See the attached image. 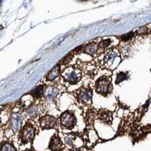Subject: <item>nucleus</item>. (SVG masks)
Listing matches in <instances>:
<instances>
[{"label":"nucleus","mask_w":151,"mask_h":151,"mask_svg":"<svg viewBox=\"0 0 151 151\" xmlns=\"http://www.w3.org/2000/svg\"><path fill=\"white\" fill-rule=\"evenodd\" d=\"M112 82L110 78H103L100 79L96 84V90L100 94L106 96L112 90Z\"/></svg>","instance_id":"nucleus-1"},{"label":"nucleus","mask_w":151,"mask_h":151,"mask_svg":"<svg viewBox=\"0 0 151 151\" xmlns=\"http://www.w3.org/2000/svg\"><path fill=\"white\" fill-rule=\"evenodd\" d=\"M62 77L64 80L68 82L69 84H75L79 81V79L81 78V73L76 68H68L64 71Z\"/></svg>","instance_id":"nucleus-2"},{"label":"nucleus","mask_w":151,"mask_h":151,"mask_svg":"<svg viewBox=\"0 0 151 151\" xmlns=\"http://www.w3.org/2000/svg\"><path fill=\"white\" fill-rule=\"evenodd\" d=\"M36 130L30 124H27L20 132V139L24 144L31 141L35 136Z\"/></svg>","instance_id":"nucleus-3"},{"label":"nucleus","mask_w":151,"mask_h":151,"mask_svg":"<svg viewBox=\"0 0 151 151\" xmlns=\"http://www.w3.org/2000/svg\"><path fill=\"white\" fill-rule=\"evenodd\" d=\"M76 118L72 112H65L60 116V123L64 128L67 129H71L75 125Z\"/></svg>","instance_id":"nucleus-4"},{"label":"nucleus","mask_w":151,"mask_h":151,"mask_svg":"<svg viewBox=\"0 0 151 151\" xmlns=\"http://www.w3.org/2000/svg\"><path fill=\"white\" fill-rule=\"evenodd\" d=\"M93 93L92 90L89 88H83L78 92V99L80 103L84 105H87L91 103Z\"/></svg>","instance_id":"nucleus-5"},{"label":"nucleus","mask_w":151,"mask_h":151,"mask_svg":"<svg viewBox=\"0 0 151 151\" xmlns=\"http://www.w3.org/2000/svg\"><path fill=\"white\" fill-rule=\"evenodd\" d=\"M40 125L43 129H50L56 125V120L53 116H43L40 119Z\"/></svg>","instance_id":"nucleus-6"},{"label":"nucleus","mask_w":151,"mask_h":151,"mask_svg":"<svg viewBox=\"0 0 151 151\" xmlns=\"http://www.w3.org/2000/svg\"><path fill=\"white\" fill-rule=\"evenodd\" d=\"M118 57V52L115 49H109L106 53L105 57H104V63L107 67H110L112 65L114 62Z\"/></svg>","instance_id":"nucleus-7"},{"label":"nucleus","mask_w":151,"mask_h":151,"mask_svg":"<svg viewBox=\"0 0 151 151\" xmlns=\"http://www.w3.org/2000/svg\"><path fill=\"white\" fill-rule=\"evenodd\" d=\"M62 148V143L59 137L55 135L51 139L49 143V149L52 151H60Z\"/></svg>","instance_id":"nucleus-8"},{"label":"nucleus","mask_w":151,"mask_h":151,"mask_svg":"<svg viewBox=\"0 0 151 151\" xmlns=\"http://www.w3.org/2000/svg\"><path fill=\"white\" fill-rule=\"evenodd\" d=\"M59 90L56 87H49L46 90H44V96L49 100H53L57 97Z\"/></svg>","instance_id":"nucleus-9"},{"label":"nucleus","mask_w":151,"mask_h":151,"mask_svg":"<svg viewBox=\"0 0 151 151\" xmlns=\"http://www.w3.org/2000/svg\"><path fill=\"white\" fill-rule=\"evenodd\" d=\"M99 118L106 124H110L112 120V116L110 112L107 111V110H103L101 111L99 113Z\"/></svg>","instance_id":"nucleus-10"},{"label":"nucleus","mask_w":151,"mask_h":151,"mask_svg":"<svg viewBox=\"0 0 151 151\" xmlns=\"http://www.w3.org/2000/svg\"><path fill=\"white\" fill-rule=\"evenodd\" d=\"M59 74H60V67H59V65H56L49 72V74L46 76V79L49 81H52L56 79L59 76Z\"/></svg>","instance_id":"nucleus-11"},{"label":"nucleus","mask_w":151,"mask_h":151,"mask_svg":"<svg viewBox=\"0 0 151 151\" xmlns=\"http://www.w3.org/2000/svg\"><path fill=\"white\" fill-rule=\"evenodd\" d=\"M98 49L99 45H97V43H90V44L87 45V46H85V48L84 49V52L85 53L91 55L96 53Z\"/></svg>","instance_id":"nucleus-12"},{"label":"nucleus","mask_w":151,"mask_h":151,"mask_svg":"<svg viewBox=\"0 0 151 151\" xmlns=\"http://www.w3.org/2000/svg\"><path fill=\"white\" fill-rule=\"evenodd\" d=\"M32 96L36 99L40 98L43 93H44V88L43 86L37 87L33 91H32Z\"/></svg>","instance_id":"nucleus-13"},{"label":"nucleus","mask_w":151,"mask_h":151,"mask_svg":"<svg viewBox=\"0 0 151 151\" xmlns=\"http://www.w3.org/2000/svg\"><path fill=\"white\" fill-rule=\"evenodd\" d=\"M0 151H17L15 147L11 143L4 142L2 143L0 147Z\"/></svg>","instance_id":"nucleus-14"},{"label":"nucleus","mask_w":151,"mask_h":151,"mask_svg":"<svg viewBox=\"0 0 151 151\" xmlns=\"http://www.w3.org/2000/svg\"><path fill=\"white\" fill-rule=\"evenodd\" d=\"M27 113L29 115V116H30L31 118H35L36 116L38 115V109L37 106H31L28 109L27 111Z\"/></svg>","instance_id":"nucleus-15"},{"label":"nucleus","mask_w":151,"mask_h":151,"mask_svg":"<svg viewBox=\"0 0 151 151\" xmlns=\"http://www.w3.org/2000/svg\"><path fill=\"white\" fill-rule=\"evenodd\" d=\"M127 78V74L125 73H120L118 74L117 78H116V84H119V83H121L122 81H125Z\"/></svg>","instance_id":"nucleus-16"},{"label":"nucleus","mask_w":151,"mask_h":151,"mask_svg":"<svg viewBox=\"0 0 151 151\" xmlns=\"http://www.w3.org/2000/svg\"><path fill=\"white\" fill-rule=\"evenodd\" d=\"M94 117H95V114L93 113V112H89L88 115L87 116V123L88 124H91L93 120H94Z\"/></svg>","instance_id":"nucleus-17"},{"label":"nucleus","mask_w":151,"mask_h":151,"mask_svg":"<svg viewBox=\"0 0 151 151\" xmlns=\"http://www.w3.org/2000/svg\"><path fill=\"white\" fill-rule=\"evenodd\" d=\"M109 43H110V40H103L100 43H99V48H101V49L106 48L107 46L109 45Z\"/></svg>","instance_id":"nucleus-18"},{"label":"nucleus","mask_w":151,"mask_h":151,"mask_svg":"<svg viewBox=\"0 0 151 151\" xmlns=\"http://www.w3.org/2000/svg\"><path fill=\"white\" fill-rule=\"evenodd\" d=\"M133 37H134V33L131 32L129 34H127L125 35L122 36V40H124V41H127V40H129L130 39H131Z\"/></svg>","instance_id":"nucleus-19"},{"label":"nucleus","mask_w":151,"mask_h":151,"mask_svg":"<svg viewBox=\"0 0 151 151\" xmlns=\"http://www.w3.org/2000/svg\"><path fill=\"white\" fill-rule=\"evenodd\" d=\"M147 27H140L138 30H137V34H145L146 32H147Z\"/></svg>","instance_id":"nucleus-20"},{"label":"nucleus","mask_w":151,"mask_h":151,"mask_svg":"<svg viewBox=\"0 0 151 151\" xmlns=\"http://www.w3.org/2000/svg\"><path fill=\"white\" fill-rule=\"evenodd\" d=\"M65 141L67 144L71 145L72 144V137H65Z\"/></svg>","instance_id":"nucleus-21"},{"label":"nucleus","mask_w":151,"mask_h":151,"mask_svg":"<svg viewBox=\"0 0 151 151\" xmlns=\"http://www.w3.org/2000/svg\"><path fill=\"white\" fill-rule=\"evenodd\" d=\"M1 113H2V111H0V128H2V126L3 125V122H2V118L1 117Z\"/></svg>","instance_id":"nucleus-22"},{"label":"nucleus","mask_w":151,"mask_h":151,"mask_svg":"<svg viewBox=\"0 0 151 151\" xmlns=\"http://www.w3.org/2000/svg\"><path fill=\"white\" fill-rule=\"evenodd\" d=\"M26 151H34V150H26Z\"/></svg>","instance_id":"nucleus-23"},{"label":"nucleus","mask_w":151,"mask_h":151,"mask_svg":"<svg viewBox=\"0 0 151 151\" xmlns=\"http://www.w3.org/2000/svg\"><path fill=\"white\" fill-rule=\"evenodd\" d=\"M82 1H85V0H82Z\"/></svg>","instance_id":"nucleus-24"}]
</instances>
